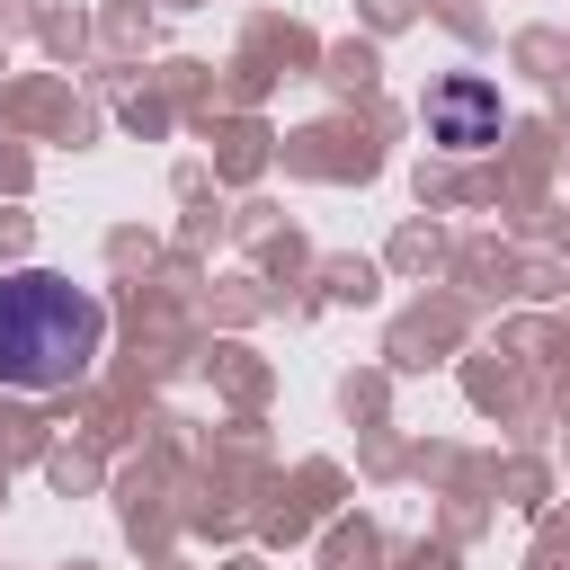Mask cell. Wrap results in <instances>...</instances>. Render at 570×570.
<instances>
[{
  "label": "cell",
  "mask_w": 570,
  "mask_h": 570,
  "mask_svg": "<svg viewBox=\"0 0 570 570\" xmlns=\"http://www.w3.org/2000/svg\"><path fill=\"white\" fill-rule=\"evenodd\" d=\"M107 338L98 294H80L71 276H0V383L9 392H62Z\"/></svg>",
  "instance_id": "cell-1"
},
{
  "label": "cell",
  "mask_w": 570,
  "mask_h": 570,
  "mask_svg": "<svg viewBox=\"0 0 570 570\" xmlns=\"http://www.w3.org/2000/svg\"><path fill=\"white\" fill-rule=\"evenodd\" d=\"M428 142L436 151H490L499 142V89L490 80H436L428 89Z\"/></svg>",
  "instance_id": "cell-2"
}]
</instances>
